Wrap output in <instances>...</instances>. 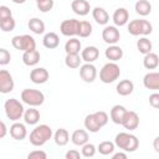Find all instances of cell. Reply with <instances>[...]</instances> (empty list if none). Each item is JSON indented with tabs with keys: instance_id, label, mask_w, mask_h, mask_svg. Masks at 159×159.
I'll use <instances>...</instances> for the list:
<instances>
[{
	"instance_id": "obj_1",
	"label": "cell",
	"mask_w": 159,
	"mask_h": 159,
	"mask_svg": "<svg viewBox=\"0 0 159 159\" xmlns=\"http://www.w3.org/2000/svg\"><path fill=\"white\" fill-rule=\"evenodd\" d=\"M114 144L116 147H118L120 150L127 152V153H133L138 149L139 147V140L138 138L132 134V133H127V132H120L116 135L114 138Z\"/></svg>"
},
{
	"instance_id": "obj_2",
	"label": "cell",
	"mask_w": 159,
	"mask_h": 159,
	"mask_svg": "<svg viewBox=\"0 0 159 159\" xmlns=\"http://www.w3.org/2000/svg\"><path fill=\"white\" fill-rule=\"evenodd\" d=\"M53 133L50 125L47 124H40L36 125L31 133H30V143L34 147H41L45 143H47L51 138H52Z\"/></svg>"
},
{
	"instance_id": "obj_3",
	"label": "cell",
	"mask_w": 159,
	"mask_h": 159,
	"mask_svg": "<svg viewBox=\"0 0 159 159\" xmlns=\"http://www.w3.org/2000/svg\"><path fill=\"white\" fill-rule=\"evenodd\" d=\"M4 109H5V114L6 117L12 120V122H17L24 117L25 109L24 106L20 101H17L16 98H9L5 101L4 103Z\"/></svg>"
},
{
	"instance_id": "obj_4",
	"label": "cell",
	"mask_w": 159,
	"mask_h": 159,
	"mask_svg": "<svg viewBox=\"0 0 159 159\" xmlns=\"http://www.w3.org/2000/svg\"><path fill=\"white\" fill-rule=\"evenodd\" d=\"M153 31V26L148 20L144 19H137V20H132L128 24V32L132 36H147L150 35Z\"/></svg>"
},
{
	"instance_id": "obj_5",
	"label": "cell",
	"mask_w": 159,
	"mask_h": 159,
	"mask_svg": "<svg viewBox=\"0 0 159 159\" xmlns=\"http://www.w3.org/2000/svg\"><path fill=\"white\" fill-rule=\"evenodd\" d=\"M120 76V68L116 62H108L106 63L101 71H99V80L103 83H112L116 80H118Z\"/></svg>"
},
{
	"instance_id": "obj_6",
	"label": "cell",
	"mask_w": 159,
	"mask_h": 159,
	"mask_svg": "<svg viewBox=\"0 0 159 159\" xmlns=\"http://www.w3.org/2000/svg\"><path fill=\"white\" fill-rule=\"evenodd\" d=\"M21 99L30 107H39L45 102V94L34 88H25L21 92Z\"/></svg>"
},
{
	"instance_id": "obj_7",
	"label": "cell",
	"mask_w": 159,
	"mask_h": 159,
	"mask_svg": "<svg viewBox=\"0 0 159 159\" xmlns=\"http://www.w3.org/2000/svg\"><path fill=\"white\" fill-rule=\"evenodd\" d=\"M11 45L14 46V48L24 51V52L36 50V41L30 35H17V36H14L11 39Z\"/></svg>"
},
{
	"instance_id": "obj_8",
	"label": "cell",
	"mask_w": 159,
	"mask_h": 159,
	"mask_svg": "<svg viewBox=\"0 0 159 159\" xmlns=\"http://www.w3.org/2000/svg\"><path fill=\"white\" fill-rule=\"evenodd\" d=\"M78 26H80V20H76V19L63 20L60 25V31L63 36L73 37L78 34Z\"/></svg>"
},
{
	"instance_id": "obj_9",
	"label": "cell",
	"mask_w": 159,
	"mask_h": 159,
	"mask_svg": "<svg viewBox=\"0 0 159 159\" xmlns=\"http://www.w3.org/2000/svg\"><path fill=\"white\" fill-rule=\"evenodd\" d=\"M102 39L108 45H116L120 39V32L117 29V26H106L102 31Z\"/></svg>"
},
{
	"instance_id": "obj_10",
	"label": "cell",
	"mask_w": 159,
	"mask_h": 159,
	"mask_svg": "<svg viewBox=\"0 0 159 159\" xmlns=\"http://www.w3.org/2000/svg\"><path fill=\"white\" fill-rule=\"evenodd\" d=\"M80 77L87 82V83H92L96 77H97V68L93 63H84V65H81L80 67Z\"/></svg>"
},
{
	"instance_id": "obj_11",
	"label": "cell",
	"mask_w": 159,
	"mask_h": 159,
	"mask_svg": "<svg viewBox=\"0 0 159 159\" xmlns=\"http://www.w3.org/2000/svg\"><path fill=\"white\" fill-rule=\"evenodd\" d=\"M14 78L10 75L9 71L6 70H1L0 71V92L1 93H10L14 89Z\"/></svg>"
},
{
	"instance_id": "obj_12",
	"label": "cell",
	"mask_w": 159,
	"mask_h": 159,
	"mask_svg": "<svg viewBox=\"0 0 159 159\" xmlns=\"http://www.w3.org/2000/svg\"><path fill=\"white\" fill-rule=\"evenodd\" d=\"M48 77H50V73L43 67H36V68L31 70V72H30V80H31V82H34L36 84L46 83Z\"/></svg>"
},
{
	"instance_id": "obj_13",
	"label": "cell",
	"mask_w": 159,
	"mask_h": 159,
	"mask_svg": "<svg viewBox=\"0 0 159 159\" xmlns=\"http://www.w3.org/2000/svg\"><path fill=\"white\" fill-rule=\"evenodd\" d=\"M122 125L128 130L137 129L139 125V116L134 111H127V113L122 120Z\"/></svg>"
},
{
	"instance_id": "obj_14",
	"label": "cell",
	"mask_w": 159,
	"mask_h": 159,
	"mask_svg": "<svg viewBox=\"0 0 159 159\" xmlns=\"http://www.w3.org/2000/svg\"><path fill=\"white\" fill-rule=\"evenodd\" d=\"M10 135L11 138H14L15 140H22L26 138L27 135V130L25 124L20 123V122H14L10 127Z\"/></svg>"
},
{
	"instance_id": "obj_15",
	"label": "cell",
	"mask_w": 159,
	"mask_h": 159,
	"mask_svg": "<svg viewBox=\"0 0 159 159\" xmlns=\"http://www.w3.org/2000/svg\"><path fill=\"white\" fill-rule=\"evenodd\" d=\"M71 9L76 15L86 16L91 10V5L87 0H73L71 2Z\"/></svg>"
},
{
	"instance_id": "obj_16",
	"label": "cell",
	"mask_w": 159,
	"mask_h": 159,
	"mask_svg": "<svg viewBox=\"0 0 159 159\" xmlns=\"http://www.w3.org/2000/svg\"><path fill=\"white\" fill-rule=\"evenodd\" d=\"M143 84L147 89H159V72H148L143 77Z\"/></svg>"
},
{
	"instance_id": "obj_17",
	"label": "cell",
	"mask_w": 159,
	"mask_h": 159,
	"mask_svg": "<svg viewBox=\"0 0 159 159\" xmlns=\"http://www.w3.org/2000/svg\"><path fill=\"white\" fill-rule=\"evenodd\" d=\"M112 20L114 22L116 26H124L128 21H129V12L125 7H118L113 16H112Z\"/></svg>"
},
{
	"instance_id": "obj_18",
	"label": "cell",
	"mask_w": 159,
	"mask_h": 159,
	"mask_svg": "<svg viewBox=\"0 0 159 159\" xmlns=\"http://www.w3.org/2000/svg\"><path fill=\"white\" fill-rule=\"evenodd\" d=\"M99 56V50L96 46H87L81 51V57L84 62L92 63L94 62Z\"/></svg>"
},
{
	"instance_id": "obj_19",
	"label": "cell",
	"mask_w": 159,
	"mask_h": 159,
	"mask_svg": "<svg viewBox=\"0 0 159 159\" xmlns=\"http://www.w3.org/2000/svg\"><path fill=\"white\" fill-rule=\"evenodd\" d=\"M104 56L107 60L112 62H117L123 57V50L117 45H109V47H107L104 51Z\"/></svg>"
},
{
	"instance_id": "obj_20",
	"label": "cell",
	"mask_w": 159,
	"mask_h": 159,
	"mask_svg": "<svg viewBox=\"0 0 159 159\" xmlns=\"http://www.w3.org/2000/svg\"><path fill=\"white\" fill-rule=\"evenodd\" d=\"M84 128H86L88 132H91V133H97V132H98L101 128H103V127H102V124L99 123L97 116H96L94 113H92V114L86 116V118H84Z\"/></svg>"
},
{
	"instance_id": "obj_21",
	"label": "cell",
	"mask_w": 159,
	"mask_h": 159,
	"mask_svg": "<svg viewBox=\"0 0 159 159\" xmlns=\"http://www.w3.org/2000/svg\"><path fill=\"white\" fill-rule=\"evenodd\" d=\"M125 113H127L125 107H123L120 104H116V106L112 107V109L109 112V116H111V119H112L113 123L122 125V120H123Z\"/></svg>"
},
{
	"instance_id": "obj_22",
	"label": "cell",
	"mask_w": 159,
	"mask_h": 159,
	"mask_svg": "<svg viewBox=\"0 0 159 159\" xmlns=\"http://www.w3.org/2000/svg\"><path fill=\"white\" fill-rule=\"evenodd\" d=\"M92 16H93L94 21H96L98 25H107L108 21H109V15H108V12H107L103 7H99V6H96V7L92 10Z\"/></svg>"
},
{
	"instance_id": "obj_23",
	"label": "cell",
	"mask_w": 159,
	"mask_h": 159,
	"mask_svg": "<svg viewBox=\"0 0 159 159\" xmlns=\"http://www.w3.org/2000/svg\"><path fill=\"white\" fill-rule=\"evenodd\" d=\"M42 43H43V46L46 48L53 50V48L58 47V45H60V37L55 32H47V34H45V36L42 39Z\"/></svg>"
},
{
	"instance_id": "obj_24",
	"label": "cell",
	"mask_w": 159,
	"mask_h": 159,
	"mask_svg": "<svg viewBox=\"0 0 159 159\" xmlns=\"http://www.w3.org/2000/svg\"><path fill=\"white\" fill-rule=\"evenodd\" d=\"M116 89H117V93L119 96H129L134 89V84L130 80H122L117 84Z\"/></svg>"
},
{
	"instance_id": "obj_25",
	"label": "cell",
	"mask_w": 159,
	"mask_h": 159,
	"mask_svg": "<svg viewBox=\"0 0 159 159\" xmlns=\"http://www.w3.org/2000/svg\"><path fill=\"white\" fill-rule=\"evenodd\" d=\"M24 120L26 124H30V125L37 124V122L40 120V112L35 107H30L24 113Z\"/></svg>"
},
{
	"instance_id": "obj_26",
	"label": "cell",
	"mask_w": 159,
	"mask_h": 159,
	"mask_svg": "<svg viewBox=\"0 0 159 159\" xmlns=\"http://www.w3.org/2000/svg\"><path fill=\"white\" fill-rule=\"evenodd\" d=\"M71 140L75 145L82 147L88 142V133L84 129H76L71 135Z\"/></svg>"
},
{
	"instance_id": "obj_27",
	"label": "cell",
	"mask_w": 159,
	"mask_h": 159,
	"mask_svg": "<svg viewBox=\"0 0 159 159\" xmlns=\"http://www.w3.org/2000/svg\"><path fill=\"white\" fill-rule=\"evenodd\" d=\"M22 62L26 66H35L40 62V52L37 50L32 51H26L22 55Z\"/></svg>"
},
{
	"instance_id": "obj_28",
	"label": "cell",
	"mask_w": 159,
	"mask_h": 159,
	"mask_svg": "<svg viewBox=\"0 0 159 159\" xmlns=\"http://www.w3.org/2000/svg\"><path fill=\"white\" fill-rule=\"evenodd\" d=\"M53 140L58 147H65L70 140V133L65 128H58L53 134Z\"/></svg>"
},
{
	"instance_id": "obj_29",
	"label": "cell",
	"mask_w": 159,
	"mask_h": 159,
	"mask_svg": "<svg viewBox=\"0 0 159 159\" xmlns=\"http://www.w3.org/2000/svg\"><path fill=\"white\" fill-rule=\"evenodd\" d=\"M159 65V56L154 52H149L147 55H144L143 58V66L147 70H155Z\"/></svg>"
},
{
	"instance_id": "obj_30",
	"label": "cell",
	"mask_w": 159,
	"mask_h": 159,
	"mask_svg": "<svg viewBox=\"0 0 159 159\" xmlns=\"http://www.w3.org/2000/svg\"><path fill=\"white\" fill-rule=\"evenodd\" d=\"M134 10L140 16H147L152 12V4L148 0H138L134 5Z\"/></svg>"
},
{
	"instance_id": "obj_31",
	"label": "cell",
	"mask_w": 159,
	"mask_h": 159,
	"mask_svg": "<svg viewBox=\"0 0 159 159\" xmlns=\"http://www.w3.org/2000/svg\"><path fill=\"white\" fill-rule=\"evenodd\" d=\"M27 26H29V29H30L34 34H36V35H41V34L45 32V22H43L42 20H40L39 17H32V19H30L29 22H27Z\"/></svg>"
},
{
	"instance_id": "obj_32",
	"label": "cell",
	"mask_w": 159,
	"mask_h": 159,
	"mask_svg": "<svg viewBox=\"0 0 159 159\" xmlns=\"http://www.w3.org/2000/svg\"><path fill=\"white\" fill-rule=\"evenodd\" d=\"M82 61H83V60H82V57L80 56V53H66L65 65H66L68 68H80Z\"/></svg>"
},
{
	"instance_id": "obj_33",
	"label": "cell",
	"mask_w": 159,
	"mask_h": 159,
	"mask_svg": "<svg viewBox=\"0 0 159 159\" xmlns=\"http://www.w3.org/2000/svg\"><path fill=\"white\" fill-rule=\"evenodd\" d=\"M82 45H81V41L76 37H71L70 40H67V42L65 43V51L66 53H80Z\"/></svg>"
},
{
	"instance_id": "obj_34",
	"label": "cell",
	"mask_w": 159,
	"mask_h": 159,
	"mask_svg": "<svg viewBox=\"0 0 159 159\" xmlns=\"http://www.w3.org/2000/svg\"><path fill=\"white\" fill-rule=\"evenodd\" d=\"M152 47H153L152 41H150L149 39H147V37H140V39L137 41V48H138V51H139L140 53H143V55H147V53L152 52Z\"/></svg>"
},
{
	"instance_id": "obj_35",
	"label": "cell",
	"mask_w": 159,
	"mask_h": 159,
	"mask_svg": "<svg viewBox=\"0 0 159 159\" xmlns=\"http://www.w3.org/2000/svg\"><path fill=\"white\" fill-rule=\"evenodd\" d=\"M114 148H116V144H114L113 142L104 140V142H101V143L98 144L97 150H98L99 154H102V155H111V154H113Z\"/></svg>"
},
{
	"instance_id": "obj_36",
	"label": "cell",
	"mask_w": 159,
	"mask_h": 159,
	"mask_svg": "<svg viewBox=\"0 0 159 159\" xmlns=\"http://www.w3.org/2000/svg\"><path fill=\"white\" fill-rule=\"evenodd\" d=\"M91 34H92V25H91V22H88V21H80L77 36L84 39V37H88Z\"/></svg>"
},
{
	"instance_id": "obj_37",
	"label": "cell",
	"mask_w": 159,
	"mask_h": 159,
	"mask_svg": "<svg viewBox=\"0 0 159 159\" xmlns=\"http://www.w3.org/2000/svg\"><path fill=\"white\" fill-rule=\"evenodd\" d=\"M15 26H16V21H15V19H14L12 16L0 20V29H1L4 32H10V31H12V30L15 29Z\"/></svg>"
},
{
	"instance_id": "obj_38",
	"label": "cell",
	"mask_w": 159,
	"mask_h": 159,
	"mask_svg": "<svg viewBox=\"0 0 159 159\" xmlns=\"http://www.w3.org/2000/svg\"><path fill=\"white\" fill-rule=\"evenodd\" d=\"M96 150L97 148L92 144V143H86L82 145V149H81V153H82V157L84 158H92L94 154H96Z\"/></svg>"
},
{
	"instance_id": "obj_39",
	"label": "cell",
	"mask_w": 159,
	"mask_h": 159,
	"mask_svg": "<svg viewBox=\"0 0 159 159\" xmlns=\"http://www.w3.org/2000/svg\"><path fill=\"white\" fill-rule=\"evenodd\" d=\"M36 4H37V9H39L41 12H47V11L52 10V7H53V5H55L53 0H42V1H40V2H36Z\"/></svg>"
},
{
	"instance_id": "obj_40",
	"label": "cell",
	"mask_w": 159,
	"mask_h": 159,
	"mask_svg": "<svg viewBox=\"0 0 159 159\" xmlns=\"http://www.w3.org/2000/svg\"><path fill=\"white\" fill-rule=\"evenodd\" d=\"M11 60V55L6 48H0V65L5 66L10 62Z\"/></svg>"
},
{
	"instance_id": "obj_41",
	"label": "cell",
	"mask_w": 159,
	"mask_h": 159,
	"mask_svg": "<svg viewBox=\"0 0 159 159\" xmlns=\"http://www.w3.org/2000/svg\"><path fill=\"white\" fill-rule=\"evenodd\" d=\"M27 158L29 159H46L47 154L43 150H34L27 154Z\"/></svg>"
},
{
	"instance_id": "obj_42",
	"label": "cell",
	"mask_w": 159,
	"mask_h": 159,
	"mask_svg": "<svg viewBox=\"0 0 159 159\" xmlns=\"http://www.w3.org/2000/svg\"><path fill=\"white\" fill-rule=\"evenodd\" d=\"M149 104L153 107V108H157L159 109V93L154 92L149 96Z\"/></svg>"
},
{
	"instance_id": "obj_43",
	"label": "cell",
	"mask_w": 159,
	"mask_h": 159,
	"mask_svg": "<svg viewBox=\"0 0 159 159\" xmlns=\"http://www.w3.org/2000/svg\"><path fill=\"white\" fill-rule=\"evenodd\" d=\"M10 16H12V12H11V10H10L7 6H5V5H1V6H0V20H2V19H6V17H10Z\"/></svg>"
},
{
	"instance_id": "obj_44",
	"label": "cell",
	"mask_w": 159,
	"mask_h": 159,
	"mask_svg": "<svg viewBox=\"0 0 159 159\" xmlns=\"http://www.w3.org/2000/svg\"><path fill=\"white\" fill-rule=\"evenodd\" d=\"M82 157V153H80L78 150H76V149H71V150H68L66 154H65V158L66 159H80Z\"/></svg>"
},
{
	"instance_id": "obj_45",
	"label": "cell",
	"mask_w": 159,
	"mask_h": 159,
	"mask_svg": "<svg viewBox=\"0 0 159 159\" xmlns=\"http://www.w3.org/2000/svg\"><path fill=\"white\" fill-rule=\"evenodd\" d=\"M112 159H127V152L114 153V154L112 155Z\"/></svg>"
},
{
	"instance_id": "obj_46",
	"label": "cell",
	"mask_w": 159,
	"mask_h": 159,
	"mask_svg": "<svg viewBox=\"0 0 159 159\" xmlns=\"http://www.w3.org/2000/svg\"><path fill=\"white\" fill-rule=\"evenodd\" d=\"M0 127H1V133H0V138H4L6 135V125H5V122H0Z\"/></svg>"
},
{
	"instance_id": "obj_47",
	"label": "cell",
	"mask_w": 159,
	"mask_h": 159,
	"mask_svg": "<svg viewBox=\"0 0 159 159\" xmlns=\"http://www.w3.org/2000/svg\"><path fill=\"white\" fill-rule=\"evenodd\" d=\"M153 148L157 153H159V137H157L154 140H153Z\"/></svg>"
},
{
	"instance_id": "obj_48",
	"label": "cell",
	"mask_w": 159,
	"mask_h": 159,
	"mask_svg": "<svg viewBox=\"0 0 159 159\" xmlns=\"http://www.w3.org/2000/svg\"><path fill=\"white\" fill-rule=\"evenodd\" d=\"M14 4H24V2H26V0H11Z\"/></svg>"
},
{
	"instance_id": "obj_49",
	"label": "cell",
	"mask_w": 159,
	"mask_h": 159,
	"mask_svg": "<svg viewBox=\"0 0 159 159\" xmlns=\"http://www.w3.org/2000/svg\"><path fill=\"white\" fill-rule=\"evenodd\" d=\"M40 1H42V0H36V2H40Z\"/></svg>"
}]
</instances>
